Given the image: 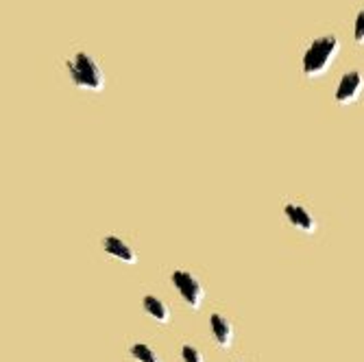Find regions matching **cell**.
I'll return each mask as SVG.
<instances>
[{
	"instance_id": "2",
	"label": "cell",
	"mask_w": 364,
	"mask_h": 362,
	"mask_svg": "<svg viewBox=\"0 0 364 362\" xmlns=\"http://www.w3.org/2000/svg\"><path fill=\"white\" fill-rule=\"evenodd\" d=\"M341 50V42L336 36H321L316 40L310 42V46L304 50L301 57V68L306 77H321L329 65H332V59L338 55Z\"/></svg>"
},
{
	"instance_id": "3",
	"label": "cell",
	"mask_w": 364,
	"mask_h": 362,
	"mask_svg": "<svg viewBox=\"0 0 364 362\" xmlns=\"http://www.w3.org/2000/svg\"><path fill=\"white\" fill-rule=\"evenodd\" d=\"M171 280H173V286L177 288V292L181 294V299H183L190 308H194V310L201 308V304H203V294H205L201 280H198L194 273L186 271V269H175L173 275H171Z\"/></svg>"
},
{
	"instance_id": "7",
	"label": "cell",
	"mask_w": 364,
	"mask_h": 362,
	"mask_svg": "<svg viewBox=\"0 0 364 362\" xmlns=\"http://www.w3.org/2000/svg\"><path fill=\"white\" fill-rule=\"evenodd\" d=\"M210 332H212L214 341L218 343V347L227 349L234 345V325H231V321L225 314L214 312L210 316Z\"/></svg>"
},
{
	"instance_id": "11",
	"label": "cell",
	"mask_w": 364,
	"mask_h": 362,
	"mask_svg": "<svg viewBox=\"0 0 364 362\" xmlns=\"http://www.w3.org/2000/svg\"><path fill=\"white\" fill-rule=\"evenodd\" d=\"M353 42L364 44V9L358 11L355 22H353Z\"/></svg>"
},
{
	"instance_id": "4",
	"label": "cell",
	"mask_w": 364,
	"mask_h": 362,
	"mask_svg": "<svg viewBox=\"0 0 364 362\" xmlns=\"http://www.w3.org/2000/svg\"><path fill=\"white\" fill-rule=\"evenodd\" d=\"M362 87H364V77L362 73L358 70H349L341 77L336 90H334V98L338 105H351L355 103L360 94H362Z\"/></svg>"
},
{
	"instance_id": "10",
	"label": "cell",
	"mask_w": 364,
	"mask_h": 362,
	"mask_svg": "<svg viewBox=\"0 0 364 362\" xmlns=\"http://www.w3.org/2000/svg\"><path fill=\"white\" fill-rule=\"evenodd\" d=\"M181 360L183 362H205L203 360V353L198 351L194 345H183L181 347Z\"/></svg>"
},
{
	"instance_id": "5",
	"label": "cell",
	"mask_w": 364,
	"mask_h": 362,
	"mask_svg": "<svg viewBox=\"0 0 364 362\" xmlns=\"http://www.w3.org/2000/svg\"><path fill=\"white\" fill-rule=\"evenodd\" d=\"M284 216L294 229H299V232H304V234H314L316 232V218L301 203H292V201L284 203Z\"/></svg>"
},
{
	"instance_id": "6",
	"label": "cell",
	"mask_w": 364,
	"mask_h": 362,
	"mask_svg": "<svg viewBox=\"0 0 364 362\" xmlns=\"http://www.w3.org/2000/svg\"><path fill=\"white\" fill-rule=\"evenodd\" d=\"M101 245H103V251L107 255L118 257V260L127 262V265H138V251L131 247L124 238H120L116 234H107V236H103Z\"/></svg>"
},
{
	"instance_id": "1",
	"label": "cell",
	"mask_w": 364,
	"mask_h": 362,
	"mask_svg": "<svg viewBox=\"0 0 364 362\" xmlns=\"http://www.w3.org/2000/svg\"><path fill=\"white\" fill-rule=\"evenodd\" d=\"M65 70H68L70 83L85 92H103L105 90V73L87 50H77L65 59Z\"/></svg>"
},
{
	"instance_id": "9",
	"label": "cell",
	"mask_w": 364,
	"mask_h": 362,
	"mask_svg": "<svg viewBox=\"0 0 364 362\" xmlns=\"http://www.w3.org/2000/svg\"><path fill=\"white\" fill-rule=\"evenodd\" d=\"M129 356L134 358L136 362H161L157 351L146 343H134L129 347Z\"/></svg>"
},
{
	"instance_id": "8",
	"label": "cell",
	"mask_w": 364,
	"mask_h": 362,
	"mask_svg": "<svg viewBox=\"0 0 364 362\" xmlns=\"http://www.w3.org/2000/svg\"><path fill=\"white\" fill-rule=\"evenodd\" d=\"M142 308H144V312L153 321H157L161 325L171 323V310H168V306L164 304L159 297H155V294H144V297H142Z\"/></svg>"
}]
</instances>
